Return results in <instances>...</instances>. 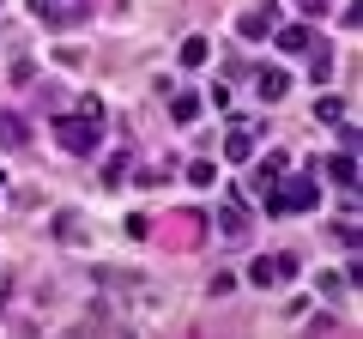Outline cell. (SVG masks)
Here are the masks:
<instances>
[{
  "instance_id": "3957f363",
  "label": "cell",
  "mask_w": 363,
  "mask_h": 339,
  "mask_svg": "<svg viewBox=\"0 0 363 339\" xmlns=\"http://www.w3.org/2000/svg\"><path fill=\"white\" fill-rule=\"evenodd\" d=\"M25 6H30V18H43V25H55V30H67V25L85 18V0H25Z\"/></svg>"
},
{
  "instance_id": "7a4b0ae2",
  "label": "cell",
  "mask_w": 363,
  "mask_h": 339,
  "mask_svg": "<svg viewBox=\"0 0 363 339\" xmlns=\"http://www.w3.org/2000/svg\"><path fill=\"white\" fill-rule=\"evenodd\" d=\"M315 206H321V188L309 176H291V182L272 176L267 182V212H315Z\"/></svg>"
},
{
  "instance_id": "9c48e42d",
  "label": "cell",
  "mask_w": 363,
  "mask_h": 339,
  "mask_svg": "<svg viewBox=\"0 0 363 339\" xmlns=\"http://www.w3.org/2000/svg\"><path fill=\"white\" fill-rule=\"evenodd\" d=\"M279 49H285V55H303V49H315L309 25H285V30H279Z\"/></svg>"
},
{
  "instance_id": "52a82bcc",
  "label": "cell",
  "mask_w": 363,
  "mask_h": 339,
  "mask_svg": "<svg viewBox=\"0 0 363 339\" xmlns=\"http://www.w3.org/2000/svg\"><path fill=\"white\" fill-rule=\"evenodd\" d=\"M285 91H291V73H285V67H260V97H267V104H279Z\"/></svg>"
},
{
  "instance_id": "6da1fadb",
  "label": "cell",
  "mask_w": 363,
  "mask_h": 339,
  "mask_svg": "<svg viewBox=\"0 0 363 339\" xmlns=\"http://www.w3.org/2000/svg\"><path fill=\"white\" fill-rule=\"evenodd\" d=\"M55 140L67 145V152H79V157H91L97 145H104V116H55Z\"/></svg>"
},
{
  "instance_id": "7c38bea8",
  "label": "cell",
  "mask_w": 363,
  "mask_h": 339,
  "mask_svg": "<svg viewBox=\"0 0 363 339\" xmlns=\"http://www.w3.org/2000/svg\"><path fill=\"white\" fill-rule=\"evenodd\" d=\"M206 55H212L206 37H188V43H182V67H206Z\"/></svg>"
},
{
  "instance_id": "30bf717a",
  "label": "cell",
  "mask_w": 363,
  "mask_h": 339,
  "mask_svg": "<svg viewBox=\"0 0 363 339\" xmlns=\"http://www.w3.org/2000/svg\"><path fill=\"white\" fill-rule=\"evenodd\" d=\"M169 116H176L182 128H194V121H200V97H194V91H182V97H169Z\"/></svg>"
},
{
  "instance_id": "5b68a950",
  "label": "cell",
  "mask_w": 363,
  "mask_h": 339,
  "mask_svg": "<svg viewBox=\"0 0 363 339\" xmlns=\"http://www.w3.org/2000/svg\"><path fill=\"white\" fill-rule=\"evenodd\" d=\"M255 140H260V121H230V133H224V157L242 164V157L255 152Z\"/></svg>"
},
{
  "instance_id": "8fae6325",
  "label": "cell",
  "mask_w": 363,
  "mask_h": 339,
  "mask_svg": "<svg viewBox=\"0 0 363 339\" xmlns=\"http://www.w3.org/2000/svg\"><path fill=\"white\" fill-rule=\"evenodd\" d=\"M272 13H279V0L260 6V13H242V37H267V30H272Z\"/></svg>"
},
{
  "instance_id": "ba28073f",
  "label": "cell",
  "mask_w": 363,
  "mask_h": 339,
  "mask_svg": "<svg viewBox=\"0 0 363 339\" xmlns=\"http://www.w3.org/2000/svg\"><path fill=\"white\" fill-rule=\"evenodd\" d=\"M25 140H30V128H25V121L13 116V109H0V145H13V152H18Z\"/></svg>"
},
{
  "instance_id": "9a60e30c",
  "label": "cell",
  "mask_w": 363,
  "mask_h": 339,
  "mask_svg": "<svg viewBox=\"0 0 363 339\" xmlns=\"http://www.w3.org/2000/svg\"><path fill=\"white\" fill-rule=\"evenodd\" d=\"M188 182H194V188H212V182H218V170L200 157V164H188Z\"/></svg>"
},
{
  "instance_id": "277c9868",
  "label": "cell",
  "mask_w": 363,
  "mask_h": 339,
  "mask_svg": "<svg viewBox=\"0 0 363 339\" xmlns=\"http://www.w3.org/2000/svg\"><path fill=\"white\" fill-rule=\"evenodd\" d=\"M291 273H297V261H291V255H260V261L248 267V285H260V291H272V285H285Z\"/></svg>"
},
{
  "instance_id": "2e32d148",
  "label": "cell",
  "mask_w": 363,
  "mask_h": 339,
  "mask_svg": "<svg viewBox=\"0 0 363 339\" xmlns=\"http://www.w3.org/2000/svg\"><path fill=\"white\" fill-rule=\"evenodd\" d=\"M315 116H321V121H339V116H345V104H339V97H321V104H315Z\"/></svg>"
},
{
  "instance_id": "ac0fdd59",
  "label": "cell",
  "mask_w": 363,
  "mask_h": 339,
  "mask_svg": "<svg viewBox=\"0 0 363 339\" xmlns=\"http://www.w3.org/2000/svg\"><path fill=\"white\" fill-rule=\"evenodd\" d=\"M0 188H6V176H0Z\"/></svg>"
},
{
  "instance_id": "5bb4252c",
  "label": "cell",
  "mask_w": 363,
  "mask_h": 339,
  "mask_svg": "<svg viewBox=\"0 0 363 339\" xmlns=\"http://www.w3.org/2000/svg\"><path fill=\"white\" fill-rule=\"evenodd\" d=\"M55 236H61V243H79V236H85V224H79V212H61V218H55Z\"/></svg>"
},
{
  "instance_id": "4fadbf2b",
  "label": "cell",
  "mask_w": 363,
  "mask_h": 339,
  "mask_svg": "<svg viewBox=\"0 0 363 339\" xmlns=\"http://www.w3.org/2000/svg\"><path fill=\"white\" fill-rule=\"evenodd\" d=\"M218 230H224V236H242V230H248V212H242V206H224V212H218Z\"/></svg>"
},
{
  "instance_id": "8992f818",
  "label": "cell",
  "mask_w": 363,
  "mask_h": 339,
  "mask_svg": "<svg viewBox=\"0 0 363 339\" xmlns=\"http://www.w3.org/2000/svg\"><path fill=\"white\" fill-rule=\"evenodd\" d=\"M327 176H333V182H339V188H345V194H351V188H357V152H351V145H345V152H339L333 164H327Z\"/></svg>"
},
{
  "instance_id": "e0dca14e",
  "label": "cell",
  "mask_w": 363,
  "mask_h": 339,
  "mask_svg": "<svg viewBox=\"0 0 363 339\" xmlns=\"http://www.w3.org/2000/svg\"><path fill=\"white\" fill-rule=\"evenodd\" d=\"M272 176H285V152H279V157H267V164H260V188H267Z\"/></svg>"
}]
</instances>
